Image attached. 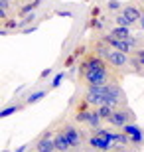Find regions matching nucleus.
<instances>
[{"mask_svg": "<svg viewBox=\"0 0 144 152\" xmlns=\"http://www.w3.org/2000/svg\"><path fill=\"white\" fill-rule=\"evenodd\" d=\"M97 53H99V56L103 57V59H105L111 67L126 69L128 65H130V57H128V53H122V51L115 50V48H111V45L105 44V42H103V45H99Z\"/></svg>", "mask_w": 144, "mask_h": 152, "instance_id": "f257e3e1", "label": "nucleus"}, {"mask_svg": "<svg viewBox=\"0 0 144 152\" xmlns=\"http://www.w3.org/2000/svg\"><path fill=\"white\" fill-rule=\"evenodd\" d=\"M81 75H83V81L87 87L111 83V71L109 69H85V71H81Z\"/></svg>", "mask_w": 144, "mask_h": 152, "instance_id": "f03ea898", "label": "nucleus"}, {"mask_svg": "<svg viewBox=\"0 0 144 152\" xmlns=\"http://www.w3.org/2000/svg\"><path fill=\"white\" fill-rule=\"evenodd\" d=\"M132 121H134V113L130 111V109H124V107L115 109V113H113L111 118H109V123H111L113 126H118V129H122L124 124L132 123Z\"/></svg>", "mask_w": 144, "mask_h": 152, "instance_id": "7ed1b4c3", "label": "nucleus"}, {"mask_svg": "<svg viewBox=\"0 0 144 152\" xmlns=\"http://www.w3.org/2000/svg\"><path fill=\"white\" fill-rule=\"evenodd\" d=\"M75 121H77V123H85V124H89V126H93V129H99L103 118H101L99 111L95 109V111H77Z\"/></svg>", "mask_w": 144, "mask_h": 152, "instance_id": "20e7f679", "label": "nucleus"}, {"mask_svg": "<svg viewBox=\"0 0 144 152\" xmlns=\"http://www.w3.org/2000/svg\"><path fill=\"white\" fill-rule=\"evenodd\" d=\"M61 132L67 136V140L71 142L73 150H79V146L83 144V136H81V132H79L77 126H73V124H63V126H61Z\"/></svg>", "mask_w": 144, "mask_h": 152, "instance_id": "39448f33", "label": "nucleus"}, {"mask_svg": "<svg viewBox=\"0 0 144 152\" xmlns=\"http://www.w3.org/2000/svg\"><path fill=\"white\" fill-rule=\"evenodd\" d=\"M36 152H57L56 150V134H51L50 130L42 134L38 142H36Z\"/></svg>", "mask_w": 144, "mask_h": 152, "instance_id": "423d86ee", "label": "nucleus"}, {"mask_svg": "<svg viewBox=\"0 0 144 152\" xmlns=\"http://www.w3.org/2000/svg\"><path fill=\"white\" fill-rule=\"evenodd\" d=\"M122 132H124V134L130 138V142L136 144V146L144 142V132H142V129H140L138 124H134V123L124 124V126H122Z\"/></svg>", "mask_w": 144, "mask_h": 152, "instance_id": "0eeeda50", "label": "nucleus"}, {"mask_svg": "<svg viewBox=\"0 0 144 152\" xmlns=\"http://www.w3.org/2000/svg\"><path fill=\"white\" fill-rule=\"evenodd\" d=\"M103 42H105V44H109L111 48H115V50L122 51V53H132V51H134V48H132L130 44H128V39L113 38L111 34H109V36H103Z\"/></svg>", "mask_w": 144, "mask_h": 152, "instance_id": "6e6552de", "label": "nucleus"}, {"mask_svg": "<svg viewBox=\"0 0 144 152\" xmlns=\"http://www.w3.org/2000/svg\"><path fill=\"white\" fill-rule=\"evenodd\" d=\"M89 146H93L95 150H101V152H107V150H113V140L107 138V136H101V134H93L89 138Z\"/></svg>", "mask_w": 144, "mask_h": 152, "instance_id": "1a4fd4ad", "label": "nucleus"}, {"mask_svg": "<svg viewBox=\"0 0 144 152\" xmlns=\"http://www.w3.org/2000/svg\"><path fill=\"white\" fill-rule=\"evenodd\" d=\"M56 150H57V152H69V150H73L71 142L67 140V136L63 134L61 130L56 134Z\"/></svg>", "mask_w": 144, "mask_h": 152, "instance_id": "9d476101", "label": "nucleus"}, {"mask_svg": "<svg viewBox=\"0 0 144 152\" xmlns=\"http://www.w3.org/2000/svg\"><path fill=\"white\" fill-rule=\"evenodd\" d=\"M122 14L130 20L132 24H136V22H140V18H142V14H140V10L136 8V6H132V4H126L124 8H122Z\"/></svg>", "mask_w": 144, "mask_h": 152, "instance_id": "9b49d317", "label": "nucleus"}, {"mask_svg": "<svg viewBox=\"0 0 144 152\" xmlns=\"http://www.w3.org/2000/svg\"><path fill=\"white\" fill-rule=\"evenodd\" d=\"M111 36L113 38H118V39H128L132 34H130V28L128 26H116V28L111 30Z\"/></svg>", "mask_w": 144, "mask_h": 152, "instance_id": "f8f14e48", "label": "nucleus"}, {"mask_svg": "<svg viewBox=\"0 0 144 152\" xmlns=\"http://www.w3.org/2000/svg\"><path fill=\"white\" fill-rule=\"evenodd\" d=\"M97 111H99V115H101V118H103V121H109V118H111V115L115 113V107H111V105H105V103H103V105H99V107H97Z\"/></svg>", "mask_w": 144, "mask_h": 152, "instance_id": "ddd939ff", "label": "nucleus"}, {"mask_svg": "<svg viewBox=\"0 0 144 152\" xmlns=\"http://www.w3.org/2000/svg\"><path fill=\"white\" fill-rule=\"evenodd\" d=\"M44 97H45V91H36V93H32V95L26 99V103H28V105H36V103H39Z\"/></svg>", "mask_w": 144, "mask_h": 152, "instance_id": "4468645a", "label": "nucleus"}, {"mask_svg": "<svg viewBox=\"0 0 144 152\" xmlns=\"http://www.w3.org/2000/svg\"><path fill=\"white\" fill-rule=\"evenodd\" d=\"M20 105H10V107H6L2 113H0V118H6V117H10V115H14V113H18L20 111Z\"/></svg>", "mask_w": 144, "mask_h": 152, "instance_id": "2eb2a0df", "label": "nucleus"}, {"mask_svg": "<svg viewBox=\"0 0 144 152\" xmlns=\"http://www.w3.org/2000/svg\"><path fill=\"white\" fill-rule=\"evenodd\" d=\"M42 4L39 0H34V2H28V4L24 6V8H20V14H28V12H32V10H36L38 6Z\"/></svg>", "mask_w": 144, "mask_h": 152, "instance_id": "dca6fc26", "label": "nucleus"}, {"mask_svg": "<svg viewBox=\"0 0 144 152\" xmlns=\"http://www.w3.org/2000/svg\"><path fill=\"white\" fill-rule=\"evenodd\" d=\"M116 26H128V28H130V26H132V22H130V20H128V18L121 12V14L116 16Z\"/></svg>", "mask_w": 144, "mask_h": 152, "instance_id": "f3484780", "label": "nucleus"}, {"mask_svg": "<svg viewBox=\"0 0 144 152\" xmlns=\"http://www.w3.org/2000/svg\"><path fill=\"white\" fill-rule=\"evenodd\" d=\"M132 53H134L132 57H134V59H136V61H138L140 65L144 67V48H138V50H134Z\"/></svg>", "mask_w": 144, "mask_h": 152, "instance_id": "a211bd4d", "label": "nucleus"}, {"mask_svg": "<svg viewBox=\"0 0 144 152\" xmlns=\"http://www.w3.org/2000/svg\"><path fill=\"white\" fill-rule=\"evenodd\" d=\"M65 79V73H57L56 77H53V81H51V87H59V83Z\"/></svg>", "mask_w": 144, "mask_h": 152, "instance_id": "6ab92c4d", "label": "nucleus"}, {"mask_svg": "<svg viewBox=\"0 0 144 152\" xmlns=\"http://www.w3.org/2000/svg\"><path fill=\"white\" fill-rule=\"evenodd\" d=\"M118 8H121L118 0H109V10H118Z\"/></svg>", "mask_w": 144, "mask_h": 152, "instance_id": "aec40b11", "label": "nucleus"}, {"mask_svg": "<svg viewBox=\"0 0 144 152\" xmlns=\"http://www.w3.org/2000/svg\"><path fill=\"white\" fill-rule=\"evenodd\" d=\"M107 152H126V148L122 146V148H115V150H107Z\"/></svg>", "mask_w": 144, "mask_h": 152, "instance_id": "412c9836", "label": "nucleus"}, {"mask_svg": "<svg viewBox=\"0 0 144 152\" xmlns=\"http://www.w3.org/2000/svg\"><path fill=\"white\" fill-rule=\"evenodd\" d=\"M26 150H28V144H24V146H20L16 152H26Z\"/></svg>", "mask_w": 144, "mask_h": 152, "instance_id": "4be33fe9", "label": "nucleus"}, {"mask_svg": "<svg viewBox=\"0 0 144 152\" xmlns=\"http://www.w3.org/2000/svg\"><path fill=\"white\" fill-rule=\"evenodd\" d=\"M48 75H51V69H45L44 73H42V77H48Z\"/></svg>", "mask_w": 144, "mask_h": 152, "instance_id": "5701e85b", "label": "nucleus"}, {"mask_svg": "<svg viewBox=\"0 0 144 152\" xmlns=\"http://www.w3.org/2000/svg\"><path fill=\"white\" fill-rule=\"evenodd\" d=\"M140 28L144 30V14H142V18H140Z\"/></svg>", "mask_w": 144, "mask_h": 152, "instance_id": "b1692460", "label": "nucleus"}]
</instances>
